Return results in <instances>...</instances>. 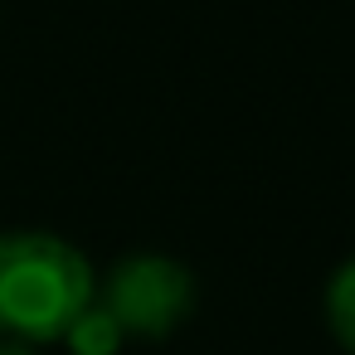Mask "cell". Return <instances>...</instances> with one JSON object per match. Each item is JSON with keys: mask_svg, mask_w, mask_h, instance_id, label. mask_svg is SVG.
Listing matches in <instances>:
<instances>
[{"mask_svg": "<svg viewBox=\"0 0 355 355\" xmlns=\"http://www.w3.org/2000/svg\"><path fill=\"white\" fill-rule=\"evenodd\" d=\"M93 268L69 239L44 229L0 234V336L6 340H64L69 326L93 306Z\"/></svg>", "mask_w": 355, "mask_h": 355, "instance_id": "cell-1", "label": "cell"}, {"mask_svg": "<svg viewBox=\"0 0 355 355\" xmlns=\"http://www.w3.org/2000/svg\"><path fill=\"white\" fill-rule=\"evenodd\" d=\"M103 306L122 321L127 336H171L195 306V277L166 253H132L112 263L103 282Z\"/></svg>", "mask_w": 355, "mask_h": 355, "instance_id": "cell-2", "label": "cell"}, {"mask_svg": "<svg viewBox=\"0 0 355 355\" xmlns=\"http://www.w3.org/2000/svg\"><path fill=\"white\" fill-rule=\"evenodd\" d=\"M122 336H127V331H122V321H117L107 306H88V311L69 326L64 340H69L73 355H117V350H122Z\"/></svg>", "mask_w": 355, "mask_h": 355, "instance_id": "cell-3", "label": "cell"}, {"mask_svg": "<svg viewBox=\"0 0 355 355\" xmlns=\"http://www.w3.org/2000/svg\"><path fill=\"white\" fill-rule=\"evenodd\" d=\"M326 326L345 355H355V258L340 263L326 282Z\"/></svg>", "mask_w": 355, "mask_h": 355, "instance_id": "cell-4", "label": "cell"}, {"mask_svg": "<svg viewBox=\"0 0 355 355\" xmlns=\"http://www.w3.org/2000/svg\"><path fill=\"white\" fill-rule=\"evenodd\" d=\"M0 355H40V350L25 345V340H0Z\"/></svg>", "mask_w": 355, "mask_h": 355, "instance_id": "cell-5", "label": "cell"}]
</instances>
